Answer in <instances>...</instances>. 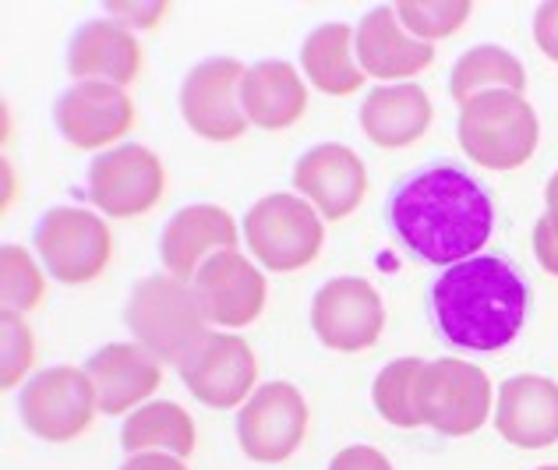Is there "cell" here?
I'll use <instances>...</instances> for the list:
<instances>
[{
  "label": "cell",
  "instance_id": "cell-33",
  "mask_svg": "<svg viewBox=\"0 0 558 470\" xmlns=\"http://www.w3.org/2000/svg\"><path fill=\"white\" fill-rule=\"evenodd\" d=\"M534 43L551 64H558V0H548V4L537 8V14H534Z\"/></svg>",
  "mask_w": 558,
  "mask_h": 470
},
{
  "label": "cell",
  "instance_id": "cell-26",
  "mask_svg": "<svg viewBox=\"0 0 558 470\" xmlns=\"http://www.w3.org/2000/svg\"><path fill=\"white\" fill-rule=\"evenodd\" d=\"M523 93L526 89V71L520 64L517 53H509L506 47H495V43H484V47L466 50L457 68L449 75V96L460 103H470L481 93Z\"/></svg>",
  "mask_w": 558,
  "mask_h": 470
},
{
  "label": "cell",
  "instance_id": "cell-9",
  "mask_svg": "<svg viewBox=\"0 0 558 470\" xmlns=\"http://www.w3.org/2000/svg\"><path fill=\"white\" fill-rule=\"evenodd\" d=\"M167 195V167L138 142L113 145L89 164V202L110 219H138Z\"/></svg>",
  "mask_w": 558,
  "mask_h": 470
},
{
  "label": "cell",
  "instance_id": "cell-34",
  "mask_svg": "<svg viewBox=\"0 0 558 470\" xmlns=\"http://www.w3.org/2000/svg\"><path fill=\"white\" fill-rule=\"evenodd\" d=\"M534 255L541 262V269L558 276V230L551 227L548 216H541L534 224Z\"/></svg>",
  "mask_w": 558,
  "mask_h": 470
},
{
  "label": "cell",
  "instance_id": "cell-28",
  "mask_svg": "<svg viewBox=\"0 0 558 470\" xmlns=\"http://www.w3.org/2000/svg\"><path fill=\"white\" fill-rule=\"evenodd\" d=\"M43 262L22 244L0 248V301L4 312L28 315L47 301V276Z\"/></svg>",
  "mask_w": 558,
  "mask_h": 470
},
{
  "label": "cell",
  "instance_id": "cell-4",
  "mask_svg": "<svg viewBox=\"0 0 558 470\" xmlns=\"http://www.w3.org/2000/svg\"><path fill=\"white\" fill-rule=\"evenodd\" d=\"M124 318L135 333V344L163 364H181L209 336V322L202 315L195 290L170 273L138 280L128 298Z\"/></svg>",
  "mask_w": 558,
  "mask_h": 470
},
{
  "label": "cell",
  "instance_id": "cell-37",
  "mask_svg": "<svg viewBox=\"0 0 558 470\" xmlns=\"http://www.w3.org/2000/svg\"><path fill=\"white\" fill-rule=\"evenodd\" d=\"M4 184H8V191H4V213L11 209V198H14V178H11V164L4 159Z\"/></svg>",
  "mask_w": 558,
  "mask_h": 470
},
{
  "label": "cell",
  "instance_id": "cell-6",
  "mask_svg": "<svg viewBox=\"0 0 558 470\" xmlns=\"http://www.w3.org/2000/svg\"><path fill=\"white\" fill-rule=\"evenodd\" d=\"M33 244L47 276L68 287L96 284L113 258V233L107 219L78 205H57L43 213L33 230Z\"/></svg>",
  "mask_w": 558,
  "mask_h": 470
},
{
  "label": "cell",
  "instance_id": "cell-14",
  "mask_svg": "<svg viewBox=\"0 0 558 470\" xmlns=\"http://www.w3.org/2000/svg\"><path fill=\"white\" fill-rule=\"evenodd\" d=\"M53 124L75 149L107 153V145L121 142L135 128V103L121 85L71 82L53 103Z\"/></svg>",
  "mask_w": 558,
  "mask_h": 470
},
{
  "label": "cell",
  "instance_id": "cell-5",
  "mask_svg": "<svg viewBox=\"0 0 558 470\" xmlns=\"http://www.w3.org/2000/svg\"><path fill=\"white\" fill-rule=\"evenodd\" d=\"M244 244L269 273H298L322 255L326 219L307 198L276 191L247 209Z\"/></svg>",
  "mask_w": 558,
  "mask_h": 470
},
{
  "label": "cell",
  "instance_id": "cell-36",
  "mask_svg": "<svg viewBox=\"0 0 558 470\" xmlns=\"http://www.w3.org/2000/svg\"><path fill=\"white\" fill-rule=\"evenodd\" d=\"M545 205H548V219H551V227L558 230V170L548 178V184H545Z\"/></svg>",
  "mask_w": 558,
  "mask_h": 470
},
{
  "label": "cell",
  "instance_id": "cell-24",
  "mask_svg": "<svg viewBox=\"0 0 558 470\" xmlns=\"http://www.w3.org/2000/svg\"><path fill=\"white\" fill-rule=\"evenodd\" d=\"M304 79L326 96H354L364 85V71L354 53V28L347 22L318 25L301 47Z\"/></svg>",
  "mask_w": 558,
  "mask_h": 470
},
{
  "label": "cell",
  "instance_id": "cell-1",
  "mask_svg": "<svg viewBox=\"0 0 558 470\" xmlns=\"http://www.w3.org/2000/svg\"><path fill=\"white\" fill-rule=\"evenodd\" d=\"M386 224L392 238L424 266L449 269L481 255L495 230V202L474 173L432 159L396 181Z\"/></svg>",
  "mask_w": 558,
  "mask_h": 470
},
{
  "label": "cell",
  "instance_id": "cell-10",
  "mask_svg": "<svg viewBox=\"0 0 558 470\" xmlns=\"http://www.w3.org/2000/svg\"><path fill=\"white\" fill-rule=\"evenodd\" d=\"M184 389L213 410H241L258 389V358L238 333H209L178 364Z\"/></svg>",
  "mask_w": 558,
  "mask_h": 470
},
{
  "label": "cell",
  "instance_id": "cell-13",
  "mask_svg": "<svg viewBox=\"0 0 558 470\" xmlns=\"http://www.w3.org/2000/svg\"><path fill=\"white\" fill-rule=\"evenodd\" d=\"M244 64L233 57H213L195 64L181 82V117L187 131L205 142H238L247 124L241 107V79Z\"/></svg>",
  "mask_w": 558,
  "mask_h": 470
},
{
  "label": "cell",
  "instance_id": "cell-21",
  "mask_svg": "<svg viewBox=\"0 0 558 470\" xmlns=\"http://www.w3.org/2000/svg\"><path fill=\"white\" fill-rule=\"evenodd\" d=\"M68 71L75 82H107L128 89L142 75V47L121 22L89 19L68 43Z\"/></svg>",
  "mask_w": 558,
  "mask_h": 470
},
{
  "label": "cell",
  "instance_id": "cell-17",
  "mask_svg": "<svg viewBox=\"0 0 558 470\" xmlns=\"http://www.w3.org/2000/svg\"><path fill=\"white\" fill-rule=\"evenodd\" d=\"M238 241H241L238 219H233L223 205L195 202L167 219L163 233H159V262H163V269L170 276L191 284L205 262L216 252L238 248Z\"/></svg>",
  "mask_w": 558,
  "mask_h": 470
},
{
  "label": "cell",
  "instance_id": "cell-16",
  "mask_svg": "<svg viewBox=\"0 0 558 470\" xmlns=\"http://www.w3.org/2000/svg\"><path fill=\"white\" fill-rule=\"evenodd\" d=\"M293 188L315 205L322 219L340 224L350 213H357L368 195V170L350 145L322 142L293 164Z\"/></svg>",
  "mask_w": 558,
  "mask_h": 470
},
{
  "label": "cell",
  "instance_id": "cell-20",
  "mask_svg": "<svg viewBox=\"0 0 558 470\" xmlns=\"http://www.w3.org/2000/svg\"><path fill=\"white\" fill-rule=\"evenodd\" d=\"M99 414H128L138 410L142 403H149V396L163 386V361L149 354L142 344H107L85 364Z\"/></svg>",
  "mask_w": 558,
  "mask_h": 470
},
{
  "label": "cell",
  "instance_id": "cell-19",
  "mask_svg": "<svg viewBox=\"0 0 558 470\" xmlns=\"http://www.w3.org/2000/svg\"><path fill=\"white\" fill-rule=\"evenodd\" d=\"M495 429L517 449H548L558 443V382L545 375H512L498 386Z\"/></svg>",
  "mask_w": 558,
  "mask_h": 470
},
{
  "label": "cell",
  "instance_id": "cell-29",
  "mask_svg": "<svg viewBox=\"0 0 558 470\" xmlns=\"http://www.w3.org/2000/svg\"><path fill=\"white\" fill-rule=\"evenodd\" d=\"M403 28L421 43H438L452 33H460L466 19L474 14L470 0H400L396 4Z\"/></svg>",
  "mask_w": 558,
  "mask_h": 470
},
{
  "label": "cell",
  "instance_id": "cell-27",
  "mask_svg": "<svg viewBox=\"0 0 558 470\" xmlns=\"http://www.w3.org/2000/svg\"><path fill=\"white\" fill-rule=\"evenodd\" d=\"M421 369H424L421 358H400V361H389L372 382V403L392 429H421V418H417Z\"/></svg>",
  "mask_w": 558,
  "mask_h": 470
},
{
  "label": "cell",
  "instance_id": "cell-15",
  "mask_svg": "<svg viewBox=\"0 0 558 470\" xmlns=\"http://www.w3.org/2000/svg\"><path fill=\"white\" fill-rule=\"evenodd\" d=\"M191 290L202 304V315L216 329H244L266 312L269 287L255 262H247L238 248L216 252L195 273Z\"/></svg>",
  "mask_w": 558,
  "mask_h": 470
},
{
  "label": "cell",
  "instance_id": "cell-30",
  "mask_svg": "<svg viewBox=\"0 0 558 470\" xmlns=\"http://www.w3.org/2000/svg\"><path fill=\"white\" fill-rule=\"evenodd\" d=\"M33 361H36V340L25 315L4 312L0 315V389L11 393L14 386H22Z\"/></svg>",
  "mask_w": 558,
  "mask_h": 470
},
{
  "label": "cell",
  "instance_id": "cell-12",
  "mask_svg": "<svg viewBox=\"0 0 558 470\" xmlns=\"http://www.w3.org/2000/svg\"><path fill=\"white\" fill-rule=\"evenodd\" d=\"M312 329L322 347L336 354H361L381 340L386 329V301L357 276H336L322 284L312 298Z\"/></svg>",
  "mask_w": 558,
  "mask_h": 470
},
{
  "label": "cell",
  "instance_id": "cell-25",
  "mask_svg": "<svg viewBox=\"0 0 558 470\" xmlns=\"http://www.w3.org/2000/svg\"><path fill=\"white\" fill-rule=\"evenodd\" d=\"M195 421L173 400H153L131 410L121 424V446L131 453H173V457L187 460L195 453Z\"/></svg>",
  "mask_w": 558,
  "mask_h": 470
},
{
  "label": "cell",
  "instance_id": "cell-7",
  "mask_svg": "<svg viewBox=\"0 0 558 470\" xmlns=\"http://www.w3.org/2000/svg\"><path fill=\"white\" fill-rule=\"evenodd\" d=\"M495 414V389L484 369L460 358L424 361L417 378V418L438 435L463 438Z\"/></svg>",
  "mask_w": 558,
  "mask_h": 470
},
{
  "label": "cell",
  "instance_id": "cell-11",
  "mask_svg": "<svg viewBox=\"0 0 558 470\" xmlns=\"http://www.w3.org/2000/svg\"><path fill=\"white\" fill-rule=\"evenodd\" d=\"M307 403L298 386L276 378L258 386L238 410V443L255 463H287L307 435Z\"/></svg>",
  "mask_w": 558,
  "mask_h": 470
},
{
  "label": "cell",
  "instance_id": "cell-31",
  "mask_svg": "<svg viewBox=\"0 0 558 470\" xmlns=\"http://www.w3.org/2000/svg\"><path fill=\"white\" fill-rule=\"evenodd\" d=\"M107 14L113 22H121L124 28H156L163 25V19L170 14V4L167 0H149V4H138V0H110L107 4Z\"/></svg>",
  "mask_w": 558,
  "mask_h": 470
},
{
  "label": "cell",
  "instance_id": "cell-23",
  "mask_svg": "<svg viewBox=\"0 0 558 470\" xmlns=\"http://www.w3.org/2000/svg\"><path fill=\"white\" fill-rule=\"evenodd\" d=\"M241 107L247 124L262 131H287L307 110V85L287 61H258L241 79Z\"/></svg>",
  "mask_w": 558,
  "mask_h": 470
},
{
  "label": "cell",
  "instance_id": "cell-22",
  "mask_svg": "<svg viewBox=\"0 0 558 470\" xmlns=\"http://www.w3.org/2000/svg\"><path fill=\"white\" fill-rule=\"evenodd\" d=\"M432 128V99L417 82L375 85L361 103V131L378 149H407Z\"/></svg>",
  "mask_w": 558,
  "mask_h": 470
},
{
  "label": "cell",
  "instance_id": "cell-8",
  "mask_svg": "<svg viewBox=\"0 0 558 470\" xmlns=\"http://www.w3.org/2000/svg\"><path fill=\"white\" fill-rule=\"evenodd\" d=\"M22 424L43 443H75L89 432V424L99 414L96 386L85 369L57 364V369L36 372L22 386L19 396Z\"/></svg>",
  "mask_w": 558,
  "mask_h": 470
},
{
  "label": "cell",
  "instance_id": "cell-32",
  "mask_svg": "<svg viewBox=\"0 0 558 470\" xmlns=\"http://www.w3.org/2000/svg\"><path fill=\"white\" fill-rule=\"evenodd\" d=\"M329 470H392V463L375 446H347L329 460Z\"/></svg>",
  "mask_w": 558,
  "mask_h": 470
},
{
  "label": "cell",
  "instance_id": "cell-35",
  "mask_svg": "<svg viewBox=\"0 0 558 470\" xmlns=\"http://www.w3.org/2000/svg\"><path fill=\"white\" fill-rule=\"evenodd\" d=\"M121 470H187V460L173 453H131Z\"/></svg>",
  "mask_w": 558,
  "mask_h": 470
},
{
  "label": "cell",
  "instance_id": "cell-38",
  "mask_svg": "<svg viewBox=\"0 0 558 470\" xmlns=\"http://www.w3.org/2000/svg\"><path fill=\"white\" fill-rule=\"evenodd\" d=\"M537 470H558V467H555V463H548V467H537Z\"/></svg>",
  "mask_w": 558,
  "mask_h": 470
},
{
  "label": "cell",
  "instance_id": "cell-2",
  "mask_svg": "<svg viewBox=\"0 0 558 470\" xmlns=\"http://www.w3.org/2000/svg\"><path fill=\"white\" fill-rule=\"evenodd\" d=\"M435 333L457 350H502L531 315V287L502 255H474L442 269L428 290Z\"/></svg>",
  "mask_w": 558,
  "mask_h": 470
},
{
  "label": "cell",
  "instance_id": "cell-18",
  "mask_svg": "<svg viewBox=\"0 0 558 470\" xmlns=\"http://www.w3.org/2000/svg\"><path fill=\"white\" fill-rule=\"evenodd\" d=\"M354 53H357V64L364 75L381 85L410 82L414 75H421V71H428L435 64V47L407 33L400 14H396V4L372 8L357 22Z\"/></svg>",
  "mask_w": 558,
  "mask_h": 470
},
{
  "label": "cell",
  "instance_id": "cell-3",
  "mask_svg": "<svg viewBox=\"0 0 558 470\" xmlns=\"http://www.w3.org/2000/svg\"><path fill=\"white\" fill-rule=\"evenodd\" d=\"M457 138L460 149L470 156V164L495 173H509L520 170L537 153L541 121L534 103L523 93L495 89L463 103Z\"/></svg>",
  "mask_w": 558,
  "mask_h": 470
}]
</instances>
